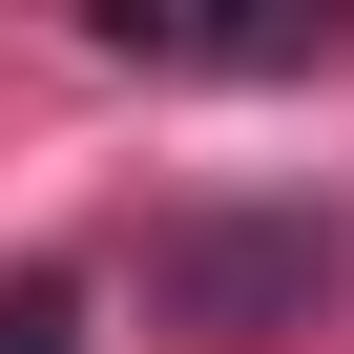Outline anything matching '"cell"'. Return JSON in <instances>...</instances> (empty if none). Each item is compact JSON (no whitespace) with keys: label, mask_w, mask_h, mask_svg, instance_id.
<instances>
[{"label":"cell","mask_w":354,"mask_h":354,"mask_svg":"<svg viewBox=\"0 0 354 354\" xmlns=\"http://www.w3.org/2000/svg\"><path fill=\"white\" fill-rule=\"evenodd\" d=\"M104 63H167V84H313V63H333V0H271V21H167V0H125Z\"/></svg>","instance_id":"2"},{"label":"cell","mask_w":354,"mask_h":354,"mask_svg":"<svg viewBox=\"0 0 354 354\" xmlns=\"http://www.w3.org/2000/svg\"><path fill=\"white\" fill-rule=\"evenodd\" d=\"M333 271H354L333 209H167V230H146V313H167V333H271V313H313Z\"/></svg>","instance_id":"1"},{"label":"cell","mask_w":354,"mask_h":354,"mask_svg":"<svg viewBox=\"0 0 354 354\" xmlns=\"http://www.w3.org/2000/svg\"><path fill=\"white\" fill-rule=\"evenodd\" d=\"M0 354H84V292L63 271H0Z\"/></svg>","instance_id":"3"}]
</instances>
